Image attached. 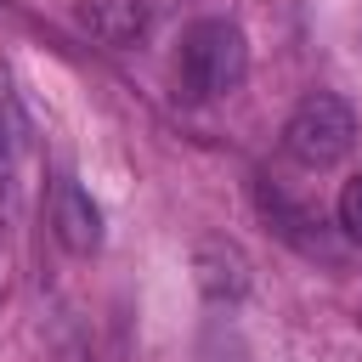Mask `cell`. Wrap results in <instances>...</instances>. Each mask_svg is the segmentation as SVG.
Wrapping results in <instances>:
<instances>
[{
    "mask_svg": "<svg viewBox=\"0 0 362 362\" xmlns=\"http://www.w3.org/2000/svg\"><path fill=\"white\" fill-rule=\"evenodd\" d=\"M74 23H79L90 40L124 51V45H141V40H147L153 6H147V0H74Z\"/></svg>",
    "mask_w": 362,
    "mask_h": 362,
    "instance_id": "obj_5",
    "label": "cell"
},
{
    "mask_svg": "<svg viewBox=\"0 0 362 362\" xmlns=\"http://www.w3.org/2000/svg\"><path fill=\"white\" fill-rule=\"evenodd\" d=\"M334 215H339V232H345V238L362 249V170H356V175L339 187V204H334Z\"/></svg>",
    "mask_w": 362,
    "mask_h": 362,
    "instance_id": "obj_6",
    "label": "cell"
},
{
    "mask_svg": "<svg viewBox=\"0 0 362 362\" xmlns=\"http://www.w3.org/2000/svg\"><path fill=\"white\" fill-rule=\"evenodd\" d=\"M192 283H198V294H204L209 305H238V300L249 294L255 272H249V255H243L232 238L209 232V238L192 243Z\"/></svg>",
    "mask_w": 362,
    "mask_h": 362,
    "instance_id": "obj_3",
    "label": "cell"
},
{
    "mask_svg": "<svg viewBox=\"0 0 362 362\" xmlns=\"http://www.w3.org/2000/svg\"><path fill=\"white\" fill-rule=\"evenodd\" d=\"M51 232H57V243L68 249V255H96L102 249V209H96V198L79 187V181H57L51 187Z\"/></svg>",
    "mask_w": 362,
    "mask_h": 362,
    "instance_id": "obj_4",
    "label": "cell"
},
{
    "mask_svg": "<svg viewBox=\"0 0 362 362\" xmlns=\"http://www.w3.org/2000/svg\"><path fill=\"white\" fill-rule=\"evenodd\" d=\"M11 175H17V153H11V124H6V107H0V204L11 192Z\"/></svg>",
    "mask_w": 362,
    "mask_h": 362,
    "instance_id": "obj_7",
    "label": "cell"
},
{
    "mask_svg": "<svg viewBox=\"0 0 362 362\" xmlns=\"http://www.w3.org/2000/svg\"><path fill=\"white\" fill-rule=\"evenodd\" d=\"M181 85L198 96V102H215V96H232L249 74V40L232 17H198L187 34H181Z\"/></svg>",
    "mask_w": 362,
    "mask_h": 362,
    "instance_id": "obj_1",
    "label": "cell"
},
{
    "mask_svg": "<svg viewBox=\"0 0 362 362\" xmlns=\"http://www.w3.org/2000/svg\"><path fill=\"white\" fill-rule=\"evenodd\" d=\"M356 147V113L339 90H305L283 124V153L300 170H334Z\"/></svg>",
    "mask_w": 362,
    "mask_h": 362,
    "instance_id": "obj_2",
    "label": "cell"
}]
</instances>
